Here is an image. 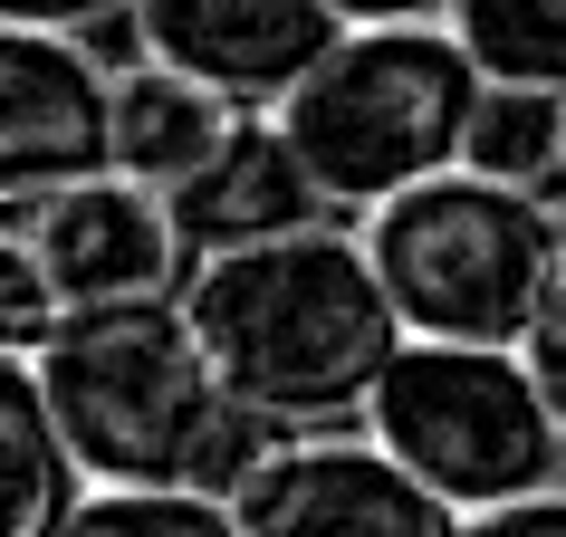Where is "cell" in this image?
<instances>
[{
	"mask_svg": "<svg viewBox=\"0 0 566 537\" xmlns=\"http://www.w3.org/2000/svg\"><path fill=\"white\" fill-rule=\"evenodd\" d=\"M182 307H192L221 385L279 422L365 413L375 385L394 375V356L413 346L365 231H317V221L289 240H250V250L192 260Z\"/></svg>",
	"mask_w": 566,
	"mask_h": 537,
	"instance_id": "obj_1",
	"label": "cell"
},
{
	"mask_svg": "<svg viewBox=\"0 0 566 537\" xmlns=\"http://www.w3.org/2000/svg\"><path fill=\"white\" fill-rule=\"evenodd\" d=\"M480 106H490V67L451 20H385L336 39L317 77L279 106V125L317 173L327 211H385L394 192L471 164Z\"/></svg>",
	"mask_w": 566,
	"mask_h": 537,
	"instance_id": "obj_2",
	"label": "cell"
},
{
	"mask_svg": "<svg viewBox=\"0 0 566 537\" xmlns=\"http://www.w3.org/2000/svg\"><path fill=\"white\" fill-rule=\"evenodd\" d=\"M30 365H39L49 413L77 442L96 489H182L211 442V422H221V403H231L182 288L67 307L59 336Z\"/></svg>",
	"mask_w": 566,
	"mask_h": 537,
	"instance_id": "obj_3",
	"label": "cell"
},
{
	"mask_svg": "<svg viewBox=\"0 0 566 537\" xmlns=\"http://www.w3.org/2000/svg\"><path fill=\"white\" fill-rule=\"evenodd\" d=\"M365 250L385 268L394 307L413 336H461V346H528L537 307L566 268V231L547 192L451 164V173L394 192L365 211Z\"/></svg>",
	"mask_w": 566,
	"mask_h": 537,
	"instance_id": "obj_4",
	"label": "cell"
},
{
	"mask_svg": "<svg viewBox=\"0 0 566 537\" xmlns=\"http://www.w3.org/2000/svg\"><path fill=\"white\" fill-rule=\"evenodd\" d=\"M375 442L413 461L442 499L500 508L566 480V422L537 385L528 346H461V336H413L394 375L365 403Z\"/></svg>",
	"mask_w": 566,
	"mask_h": 537,
	"instance_id": "obj_5",
	"label": "cell"
},
{
	"mask_svg": "<svg viewBox=\"0 0 566 537\" xmlns=\"http://www.w3.org/2000/svg\"><path fill=\"white\" fill-rule=\"evenodd\" d=\"M87 173H116V77L67 30L0 20V211L30 221Z\"/></svg>",
	"mask_w": 566,
	"mask_h": 537,
	"instance_id": "obj_6",
	"label": "cell"
},
{
	"mask_svg": "<svg viewBox=\"0 0 566 537\" xmlns=\"http://www.w3.org/2000/svg\"><path fill=\"white\" fill-rule=\"evenodd\" d=\"M240 528L250 537H461L471 508L442 499L413 461L385 442H346V432H289V451L240 489Z\"/></svg>",
	"mask_w": 566,
	"mask_h": 537,
	"instance_id": "obj_7",
	"label": "cell"
},
{
	"mask_svg": "<svg viewBox=\"0 0 566 537\" xmlns=\"http://www.w3.org/2000/svg\"><path fill=\"white\" fill-rule=\"evenodd\" d=\"M135 49L240 106H289L336 39L356 30L336 0H135Z\"/></svg>",
	"mask_w": 566,
	"mask_h": 537,
	"instance_id": "obj_8",
	"label": "cell"
},
{
	"mask_svg": "<svg viewBox=\"0 0 566 537\" xmlns=\"http://www.w3.org/2000/svg\"><path fill=\"white\" fill-rule=\"evenodd\" d=\"M10 231H30V250L49 260L67 307H106V298H164L192 278V240L174 231V202L135 173H87L49 192L30 221H10Z\"/></svg>",
	"mask_w": 566,
	"mask_h": 537,
	"instance_id": "obj_9",
	"label": "cell"
},
{
	"mask_svg": "<svg viewBox=\"0 0 566 537\" xmlns=\"http://www.w3.org/2000/svg\"><path fill=\"white\" fill-rule=\"evenodd\" d=\"M164 202H174V231L192 240V260H211V250H250V240L307 231V221L327 211V192H317V173L298 164L289 125L250 106V116L231 125V145L211 154L192 182H174Z\"/></svg>",
	"mask_w": 566,
	"mask_h": 537,
	"instance_id": "obj_10",
	"label": "cell"
},
{
	"mask_svg": "<svg viewBox=\"0 0 566 537\" xmlns=\"http://www.w3.org/2000/svg\"><path fill=\"white\" fill-rule=\"evenodd\" d=\"M240 116H250L240 96L202 87V77H182V67H164V59L116 67V173L174 192V182H192L211 154L231 145Z\"/></svg>",
	"mask_w": 566,
	"mask_h": 537,
	"instance_id": "obj_11",
	"label": "cell"
},
{
	"mask_svg": "<svg viewBox=\"0 0 566 537\" xmlns=\"http://www.w3.org/2000/svg\"><path fill=\"white\" fill-rule=\"evenodd\" d=\"M87 508V461L49 413L30 356L0 365V537H59Z\"/></svg>",
	"mask_w": 566,
	"mask_h": 537,
	"instance_id": "obj_12",
	"label": "cell"
},
{
	"mask_svg": "<svg viewBox=\"0 0 566 537\" xmlns=\"http://www.w3.org/2000/svg\"><path fill=\"white\" fill-rule=\"evenodd\" d=\"M490 87H557L566 96V0H451Z\"/></svg>",
	"mask_w": 566,
	"mask_h": 537,
	"instance_id": "obj_13",
	"label": "cell"
},
{
	"mask_svg": "<svg viewBox=\"0 0 566 537\" xmlns=\"http://www.w3.org/2000/svg\"><path fill=\"white\" fill-rule=\"evenodd\" d=\"M471 164L518 182V192H557L566 182V96L557 87H490L471 125Z\"/></svg>",
	"mask_w": 566,
	"mask_h": 537,
	"instance_id": "obj_14",
	"label": "cell"
},
{
	"mask_svg": "<svg viewBox=\"0 0 566 537\" xmlns=\"http://www.w3.org/2000/svg\"><path fill=\"white\" fill-rule=\"evenodd\" d=\"M59 537H250L231 499L202 489H96Z\"/></svg>",
	"mask_w": 566,
	"mask_h": 537,
	"instance_id": "obj_15",
	"label": "cell"
},
{
	"mask_svg": "<svg viewBox=\"0 0 566 537\" xmlns=\"http://www.w3.org/2000/svg\"><path fill=\"white\" fill-rule=\"evenodd\" d=\"M289 432H298V422H279V413H260V403H240V393H231L182 489H202V499H240V489H250V480H260L269 461L289 451Z\"/></svg>",
	"mask_w": 566,
	"mask_h": 537,
	"instance_id": "obj_16",
	"label": "cell"
},
{
	"mask_svg": "<svg viewBox=\"0 0 566 537\" xmlns=\"http://www.w3.org/2000/svg\"><path fill=\"white\" fill-rule=\"evenodd\" d=\"M59 317H67V298H59V278H49V260L30 250V231H10L0 240V346L39 356L59 336Z\"/></svg>",
	"mask_w": 566,
	"mask_h": 537,
	"instance_id": "obj_17",
	"label": "cell"
},
{
	"mask_svg": "<svg viewBox=\"0 0 566 537\" xmlns=\"http://www.w3.org/2000/svg\"><path fill=\"white\" fill-rule=\"evenodd\" d=\"M461 537H566V480L557 489H528V499H500V508H471Z\"/></svg>",
	"mask_w": 566,
	"mask_h": 537,
	"instance_id": "obj_18",
	"label": "cell"
},
{
	"mask_svg": "<svg viewBox=\"0 0 566 537\" xmlns=\"http://www.w3.org/2000/svg\"><path fill=\"white\" fill-rule=\"evenodd\" d=\"M528 365H537V385H547V403L566 422V268H557V288H547V307H537V327H528Z\"/></svg>",
	"mask_w": 566,
	"mask_h": 537,
	"instance_id": "obj_19",
	"label": "cell"
},
{
	"mask_svg": "<svg viewBox=\"0 0 566 537\" xmlns=\"http://www.w3.org/2000/svg\"><path fill=\"white\" fill-rule=\"evenodd\" d=\"M106 10H135V0H0V20L10 30H87Z\"/></svg>",
	"mask_w": 566,
	"mask_h": 537,
	"instance_id": "obj_20",
	"label": "cell"
},
{
	"mask_svg": "<svg viewBox=\"0 0 566 537\" xmlns=\"http://www.w3.org/2000/svg\"><path fill=\"white\" fill-rule=\"evenodd\" d=\"M356 30H385V20H451V0H336Z\"/></svg>",
	"mask_w": 566,
	"mask_h": 537,
	"instance_id": "obj_21",
	"label": "cell"
},
{
	"mask_svg": "<svg viewBox=\"0 0 566 537\" xmlns=\"http://www.w3.org/2000/svg\"><path fill=\"white\" fill-rule=\"evenodd\" d=\"M557 202H566V182H557Z\"/></svg>",
	"mask_w": 566,
	"mask_h": 537,
	"instance_id": "obj_22",
	"label": "cell"
}]
</instances>
